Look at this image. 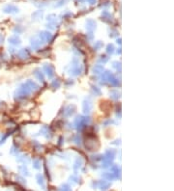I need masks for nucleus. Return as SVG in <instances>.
<instances>
[{"instance_id":"1","label":"nucleus","mask_w":174,"mask_h":191,"mask_svg":"<svg viewBox=\"0 0 174 191\" xmlns=\"http://www.w3.org/2000/svg\"><path fill=\"white\" fill-rule=\"evenodd\" d=\"M31 93H32V91L29 89L25 83H23V85H20L18 88L16 92H14V98H16L17 100H23V99L29 97Z\"/></svg>"},{"instance_id":"2","label":"nucleus","mask_w":174,"mask_h":191,"mask_svg":"<svg viewBox=\"0 0 174 191\" xmlns=\"http://www.w3.org/2000/svg\"><path fill=\"white\" fill-rule=\"evenodd\" d=\"M83 71V67L82 65L79 64V61L77 58H74L71 64V70L69 71V73L71 75L77 76L79 75H81V72Z\"/></svg>"},{"instance_id":"3","label":"nucleus","mask_w":174,"mask_h":191,"mask_svg":"<svg viewBox=\"0 0 174 191\" xmlns=\"http://www.w3.org/2000/svg\"><path fill=\"white\" fill-rule=\"evenodd\" d=\"M115 156H116V152L112 149L110 150H107L105 155L102 156V160H103V167L104 168H106L108 166H110L111 163H112V160L115 158Z\"/></svg>"},{"instance_id":"4","label":"nucleus","mask_w":174,"mask_h":191,"mask_svg":"<svg viewBox=\"0 0 174 191\" xmlns=\"http://www.w3.org/2000/svg\"><path fill=\"white\" fill-rule=\"evenodd\" d=\"M88 123H89V120H88V118H87V117L78 116V117H77V119L75 120L74 124H75V127H76L77 129L81 130Z\"/></svg>"},{"instance_id":"5","label":"nucleus","mask_w":174,"mask_h":191,"mask_svg":"<svg viewBox=\"0 0 174 191\" xmlns=\"http://www.w3.org/2000/svg\"><path fill=\"white\" fill-rule=\"evenodd\" d=\"M94 186L96 188H99L101 190H106L111 186V183L110 181H107L106 180L104 181H98L96 182H94Z\"/></svg>"},{"instance_id":"6","label":"nucleus","mask_w":174,"mask_h":191,"mask_svg":"<svg viewBox=\"0 0 174 191\" xmlns=\"http://www.w3.org/2000/svg\"><path fill=\"white\" fill-rule=\"evenodd\" d=\"M92 107H93V104H92V100L88 98V99H85L83 100V104H82V110L84 114H89L92 110Z\"/></svg>"},{"instance_id":"7","label":"nucleus","mask_w":174,"mask_h":191,"mask_svg":"<svg viewBox=\"0 0 174 191\" xmlns=\"http://www.w3.org/2000/svg\"><path fill=\"white\" fill-rule=\"evenodd\" d=\"M3 12L5 14H17L19 13V8L14 4H7L3 7Z\"/></svg>"},{"instance_id":"8","label":"nucleus","mask_w":174,"mask_h":191,"mask_svg":"<svg viewBox=\"0 0 174 191\" xmlns=\"http://www.w3.org/2000/svg\"><path fill=\"white\" fill-rule=\"evenodd\" d=\"M39 38L42 40L43 43H48L52 40V34L48 31H42L39 35Z\"/></svg>"},{"instance_id":"9","label":"nucleus","mask_w":174,"mask_h":191,"mask_svg":"<svg viewBox=\"0 0 174 191\" xmlns=\"http://www.w3.org/2000/svg\"><path fill=\"white\" fill-rule=\"evenodd\" d=\"M44 71L47 73V75L52 78L54 75V67L52 64H45L44 65Z\"/></svg>"},{"instance_id":"10","label":"nucleus","mask_w":174,"mask_h":191,"mask_svg":"<svg viewBox=\"0 0 174 191\" xmlns=\"http://www.w3.org/2000/svg\"><path fill=\"white\" fill-rule=\"evenodd\" d=\"M30 43H31L32 48L38 49V48H40L41 46L43 45V42H42V40L39 38V37H33V38H31Z\"/></svg>"},{"instance_id":"11","label":"nucleus","mask_w":174,"mask_h":191,"mask_svg":"<svg viewBox=\"0 0 174 191\" xmlns=\"http://www.w3.org/2000/svg\"><path fill=\"white\" fill-rule=\"evenodd\" d=\"M101 18H102L101 19L103 21H105V22H106V23H110V22H112V20H113L112 14L107 11H104L103 13H102Z\"/></svg>"},{"instance_id":"12","label":"nucleus","mask_w":174,"mask_h":191,"mask_svg":"<svg viewBox=\"0 0 174 191\" xmlns=\"http://www.w3.org/2000/svg\"><path fill=\"white\" fill-rule=\"evenodd\" d=\"M75 111H76V106L74 104H70V105H68L66 108H65L64 116L65 117H71L72 114L75 113Z\"/></svg>"},{"instance_id":"13","label":"nucleus","mask_w":174,"mask_h":191,"mask_svg":"<svg viewBox=\"0 0 174 191\" xmlns=\"http://www.w3.org/2000/svg\"><path fill=\"white\" fill-rule=\"evenodd\" d=\"M96 21L94 19H87L86 20V29L90 32H93L96 29Z\"/></svg>"},{"instance_id":"14","label":"nucleus","mask_w":174,"mask_h":191,"mask_svg":"<svg viewBox=\"0 0 174 191\" xmlns=\"http://www.w3.org/2000/svg\"><path fill=\"white\" fill-rule=\"evenodd\" d=\"M36 181H37V183L39 185V186H41V188L43 189L46 188V181L42 174H37V176H36Z\"/></svg>"},{"instance_id":"15","label":"nucleus","mask_w":174,"mask_h":191,"mask_svg":"<svg viewBox=\"0 0 174 191\" xmlns=\"http://www.w3.org/2000/svg\"><path fill=\"white\" fill-rule=\"evenodd\" d=\"M29 55H30V53H29V51L25 48H23V49H19L18 51V56L19 59H27V58L29 57Z\"/></svg>"},{"instance_id":"16","label":"nucleus","mask_w":174,"mask_h":191,"mask_svg":"<svg viewBox=\"0 0 174 191\" xmlns=\"http://www.w3.org/2000/svg\"><path fill=\"white\" fill-rule=\"evenodd\" d=\"M18 170H19V172L23 176V177H29V176H30V172H29V170L27 169V167H26V165H19V167H18Z\"/></svg>"},{"instance_id":"17","label":"nucleus","mask_w":174,"mask_h":191,"mask_svg":"<svg viewBox=\"0 0 174 191\" xmlns=\"http://www.w3.org/2000/svg\"><path fill=\"white\" fill-rule=\"evenodd\" d=\"M43 17H44V11H42V10L36 11L32 14V20H34V21L41 20V19H43Z\"/></svg>"},{"instance_id":"18","label":"nucleus","mask_w":174,"mask_h":191,"mask_svg":"<svg viewBox=\"0 0 174 191\" xmlns=\"http://www.w3.org/2000/svg\"><path fill=\"white\" fill-rule=\"evenodd\" d=\"M9 43L13 46H19L21 43V41L19 39V37H18L17 35H13L9 38Z\"/></svg>"},{"instance_id":"19","label":"nucleus","mask_w":174,"mask_h":191,"mask_svg":"<svg viewBox=\"0 0 174 191\" xmlns=\"http://www.w3.org/2000/svg\"><path fill=\"white\" fill-rule=\"evenodd\" d=\"M25 84L27 85V87H28L32 92H35V91H37V90L39 89L38 84L36 83V82H34L33 80H27V81L25 82Z\"/></svg>"},{"instance_id":"20","label":"nucleus","mask_w":174,"mask_h":191,"mask_svg":"<svg viewBox=\"0 0 174 191\" xmlns=\"http://www.w3.org/2000/svg\"><path fill=\"white\" fill-rule=\"evenodd\" d=\"M34 75H35V77L37 78L39 81H41V82H44L45 81V77H44V73L42 72V71L40 70V69H36L35 71H34Z\"/></svg>"},{"instance_id":"21","label":"nucleus","mask_w":174,"mask_h":191,"mask_svg":"<svg viewBox=\"0 0 174 191\" xmlns=\"http://www.w3.org/2000/svg\"><path fill=\"white\" fill-rule=\"evenodd\" d=\"M47 19H48V23H52V24H53V25H55V26L58 24V18H57V17H56V14H48Z\"/></svg>"},{"instance_id":"22","label":"nucleus","mask_w":174,"mask_h":191,"mask_svg":"<svg viewBox=\"0 0 174 191\" xmlns=\"http://www.w3.org/2000/svg\"><path fill=\"white\" fill-rule=\"evenodd\" d=\"M17 160H18V162L23 163V164H24V165H26V164H28L29 162H30V158H29L28 156H25V155L19 156L17 158Z\"/></svg>"},{"instance_id":"23","label":"nucleus","mask_w":174,"mask_h":191,"mask_svg":"<svg viewBox=\"0 0 174 191\" xmlns=\"http://www.w3.org/2000/svg\"><path fill=\"white\" fill-rule=\"evenodd\" d=\"M83 165V160L81 157H77L74 163V170H79L81 168V166Z\"/></svg>"},{"instance_id":"24","label":"nucleus","mask_w":174,"mask_h":191,"mask_svg":"<svg viewBox=\"0 0 174 191\" xmlns=\"http://www.w3.org/2000/svg\"><path fill=\"white\" fill-rule=\"evenodd\" d=\"M93 72L95 75H101V73L104 72V67L102 65H95L93 68Z\"/></svg>"},{"instance_id":"25","label":"nucleus","mask_w":174,"mask_h":191,"mask_svg":"<svg viewBox=\"0 0 174 191\" xmlns=\"http://www.w3.org/2000/svg\"><path fill=\"white\" fill-rule=\"evenodd\" d=\"M120 172H121V170H120V168L118 166H112L111 167V173L114 175L115 179L120 178Z\"/></svg>"},{"instance_id":"26","label":"nucleus","mask_w":174,"mask_h":191,"mask_svg":"<svg viewBox=\"0 0 174 191\" xmlns=\"http://www.w3.org/2000/svg\"><path fill=\"white\" fill-rule=\"evenodd\" d=\"M40 132H41V134L42 135H44V136H46L47 138H50V130H49V128H47V127H43L42 128H41V130H40Z\"/></svg>"},{"instance_id":"27","label":"nucleus","mask_w":174,"mask_h":191,"mask_svg":"<svg viewBox=\"0 0 174 191\" xmlns=\"http://www.w3.org/2000/svg\"><path fill=\"white\" fill-rule=\"evenodd\" d=\"M102 177H103L106 181H113V180H115L114 175L111 172H105L103 175H102Z\"/></svg>"},{"instance_id":"28","label":"nucleus","mask_w":174,"mask_h":191,"mask_svg":"<svg viewBox=\"0 0 174 191\" xmlns=\"http://www.w3.org/2000/svg\"><path fill=\"white\" fill-rule=\"evenodd\" d=\"M110 96L112 100H118L120 98V92H118L117 90H111Z\"/></svg>"},{"instance_id":"29","label":"nucleus","mask_w":174,"mask_h":191,"mask_svg":"<svg viewBox=\"0 0 174 191\" xmlns=\"http://www.w3.org/2000/svg\"><path fill=\"white\" fill-rule=\"evenodd\" d=\"M33 168L34 169H36V170H40L41 169V161L39 160V159H34L33 160Z\"/></svg>"},{"instance_id":"30","label":"nucleus","mask_w":174,"mask_h":191,"mask_svg":"<svg viewBox=\"0 0 174 191\" xmlns=\"http://www.w3.org/2000/svg\"><path fill=\"white\" fill-rule=\"evenodd\" d=\"M60 85H61V82L58 79H54L52 82V87L54 88V89H58V88L60 87Z\"/></svg>"},{"instance_id":"31","label":"nucleus","mask_w":174,"mask_h":191,"mask_svg":"<svg viewBox=\"0 0 174 191\" xmlns=\"http://www.w3.org/2000/svg\"><path fill=\"white\" fill-rule=\"evenodd\" d=\"M59 191H72V188L69 185L65 183V185H62L59 188Z\"/></svg>"},{"instance_id":"32","label":"nucleus","mask_w":174,"mask_h":191,"mask_svg":"<svg viewBox=\"0 0 174 191\" xmlns=\"http://www.w3.org/2000/svg\"><path fill=\"white\" fill-rule=\"evenodd\" d=\"M114 49H115L114 46L111 45V43H110V45H107V47H106V52L108 54H112L114 52Z\"/></svg>"},{"instance_id":"33","label":"nucleus","mask_w":174,"mask_h":191,"mask_svg":"<svg viewBox=\"0 0 174 191\" xmlns=\"http://www.w3.org/2000/svg\"><path fill=\"white\" fill-rule=\"evenodd\" d=\"M103 46H104V43L99 41V42L95 43V45H94V48H95L96 50H99V49H101L102 47H103Z\"/></svg>"},{"instance_id":"34","label":"nucleus","mask_w":174,"mask_h":191,"mask_svg":"<svg viewBox=\"0 0 174 191\" xmlns=\"http://www.w3.org/2000/svg\"><path fill=\"white\" fill-rule=\"evenodd\" d=\"M92 91L93 93L95 94V96H100L101 95V90H100V88L96 87V86H92Z\"/></svg>"},{"instance_id":"35","label":"nucleus","mask_w":174,"mask_h":191,"mask_svg":"<svg viewBox=\"0 0 174 191\" xmlns=\"http://www.w3.org/2000/svg\"><path fill=\"white\" fill-rule=\"evenodd\" d=\"M107 61H108V57H106V55H101L99 58V62L103 63V64H106Z\"/></svg>"},{"instance_id":"36","label":"nucleus","mask_w":174,"mask_h":191,"mask_svg":"<svg viewBox=\"0 0 174 191\" xmlns=\"http://www.w3.org/2000/svg\"><path fill=\"white\" fill-rule=\"evenodd\" d=\"M67 1H68V0H58V1L56 2V4H55V7H57V8H58V7H61L64 4H66Z\"/></svg>"},{"instance_id":"37","label":"nucleus","mask_w":174,"mask_h":191,"mask_svg":"<svg viewBox=\"0 0 174 191\" xmlns=\"http://www.w3.org/2000/svg\"><path fill=\"white\" fill-rule=\"evenodd\" d=\"M110 2L107 1V0H104V2L102 1V4L100 5V7L102 8H106V7H110Z\"/></svg>"},{"instance_id":"38","label":"nucleus","mask_w":174,"mask_h":191,"mask_svg":"<svg viewBox=\"0 0 174 191\" xmlns=\"http://www.w3.org/2000/svg\"><path fill=\"white\" fill-rule=\"evenodd\" d=\"M17 180L19 181V182L23 183V185H26V181H24V178L20 177V176H17Z\"/></svg>"},{"instance_id":"39","label":"nucleus","mask_w":174,"mask_h":191,"mask_svg":"<svg viewBox=\"0 0 174 191\" xmlns=\"http://www.w3.org/2000/svg\"><path fill=\"white\" fill-rule=\"evenodd\" d=\"M112 64H113V65H112L113 68H115L116 70H119V71L121 70V66H120L121 64H120L119 62H113Z\"/></svg>"},{"instance_id":"40","label":"nucleus","mask_w":174,"mask_h":191,"mask_svg":"<svg viewBox=\"0 0 174 191\" xmlns=\"http://www.w3.org/2000/svg\"><path fill=\"white\" fill-rule=\"evenodd\" d=\"M70 181H72L74 183H77L78 179H77V177H76V176H71V177H70Z\"/></svg>"},{"instance_id":"41","label":"nucleus","mask_w":174,"mask_h":191,"mask_svg":"<svg viewBox=\"0 0 174 191\" xmlns=\"http://www.w3.org/2000/svg\"><path fill=\"white\" fill-rule=\"evenodd\" d=\"M118 32L116 31V30H113V29H110V37H114V36H117Z\"/></svg>"},{"instance_id":"42","label":"nucleus","mask_w":174,"mask_h":191,"mask_svg":"<svg viewBox=\"0 0 174 191\" xmlns=\"http://www.w3.org/2000/svg\"><path fill=\"white\" fill-rule=\"evenodd\" d=\"M14 32H16V33H20V32H23V28H21L20 26H17L16 28L14 29Z\"/></svg>"},{"instance_id":"43","label":"nucleus","mask_w":174,"mask_h":191,"mask_svg":"<svg viewBox=\"0 0 174 191\" xmlns=\"http://www.w3.org/2000/svg\"><path fill=\"white\" fill-rule=\"evenodd\" d=\"M75 143L77 145H81V137H79V135H77L75 137Z\"/></svg>"},{"instance_id":"44","label":"nucleus","mask_w":174,"mask_h":191,"mask_svg":"<svg viewBox=\"0 0 174 191\" xmlns=\"http://www.w3.org/2000/svg\"><path fill=\"white\" fill-rule=\"evenodd\" d=\"M18 152H19V150H16V149H14V146H13L12 150H11V153H12V155H17Z\"/></svg>"},{"instance_id":"45","label":"nucleus","mask_w":174,"mask_h":191,"mask_svg":"<svg viewBox=\"0 0 174 191\" xmlns=\"http://www.w3.org/2000/svg\"><path fill=\"white\" fill-rule=\"evenodd\" d=\"M86 1L88 2L90 5H94V4H95V3L97 2V0H86Z\"/></svg>"},{"instance_id":"46","label":"nucleus","mask_w":174,"mask_h":191,"mask_svg":"<svg viewBox=\"0 0 174 191\" xmlns=\"http://www.w3.org/2000/svg\"><path fill=\"white\" fill-rule=\"evenodd\" d=\"M3 43V36L2 35H0V45Z\"/></svg>"},{"instance_id":"47","label":"nucleus","mask_w":174,"mask_h":191,"mask_svg":"<svg viewBox=\"0 0 174 191\" xmlns=\"http://www.w3.org/2000/svg\"><path fill=\"white\" fill-rule=\"evenodd\" d=\"M117 43H119V45H120V43H121V38L117 39Z\"/></svg>"},{"instance_id":"48","label":"nucleus","mask_w":174,"mask_h":191,"mask_svg":"<svg viewBox=\"0 0 174 191\" xmlns=\"http://www.w3.org/2000/svg\"><path fill=\"white\" fill-rule=\"evenodd\" d=\"M120 49H121V48H119V50H117V53H119V54L121 53V50H120Z\"/></svg>"},{"instance_id":"49","label":"nucleus","mask_w":174,"mask_h":191,"mask_svg":"<svg viewBox=\"0 0 174 191\" xmlns=\"http://www.w3.org/2000/svg\"><path fill=\"white\" fill-rule=\"evenodd\" d=\"M77 1H82V0H77Z\"/></svg>"},{"instance_id":"50","label":"nucleus","mask_w":174,"mask_h":191,"mask_svg":"<svg viewBox=\"0 0 174 191\" xmlns=\"http://www.w3.org/2000/svg\"><path fill=\"white\" fill-rule=\"evenodd\" d=\"M8 191H9V190H8Z\"/></svg>"}]
</instances>
